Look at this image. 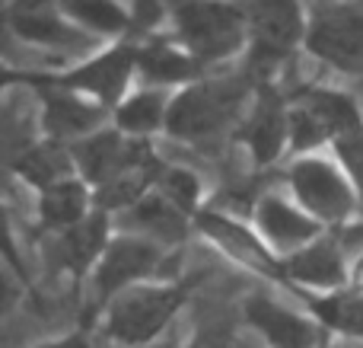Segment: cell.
Masks as SVG:
<instances>
[{"label": "cell", "instance_id": "cell-1", "mask_svg": "<svg viewBox=\"0 0 363 348\" xmlns=\"http://www.w3.org/2000/svg\"><path fill=\"white\" fill-rule=\"evenodd\" d=\"M255 96V80L204 74L172 93L166 134L179 144H204L226 131H236Z\"/></svg>", "mask_w": 363, "mask_h": 348}, {"label": "cell", "instance_id": "cell-2", "mask_svg": "<svg viewBox=\"0 0 363 348\" xmlns=\"http://www.w3.org/2000/svg\"><path fill=\"white\" fill-rule=\"evenodd\" d=\"M169 32L201 74L245 55L249 48V13L236 0H172L169 4Z\"/></svg>", "mask_w": 363, "mask_h": 348}, {"label": "cell", "instance_id": "cell-3", "mask_svg": "<svg viewBox=\"0 0 363 348\" xmlns=\"http://www.w3.org/2000/svg\"><path fill=\"white\" fill-rule=\"evenodd\" d=\"M6 83H51V87H64L83 93L89 99L102 102V106L115 109L134 87H138V42H115L102 45L99 51L80 58V61L67 64L61 70H48V74H26V70L6 67Z\"/></svg>", "mask_w": 363, "mask_h": 348}, {"label": "cell", "instance_id": "cell-4", "mask_svg": "<svg viewBox=\"0 0 363 348\" xmlns=\"http://www.w3.org/2000/svg\"><path fill=\"white\" fill-rule=\"evenodd\" d=\"M188 281H144L102 310V332L115 348H147L172 323L188 298Z\"/></svg>", "mask_w": 363, "mask_h": 348}, {"label": "cell", "instance_id": "cell-5", "mask_svg": "<svg viewBox=\"0 0 363 348\" xmlns=\"http://www.w3.org/2000/svg\"><path fill=\"white\" fill-rule=\"evenodd\" d=\"M284 183H287L294 202L306 214H313L325 230L357 221L360 195L332 151L290 157L287 170H284Z\"/></svg>", "mask_w": 363, "mask_h": 348}, {"label": "cell", "instance_id": "cell-6", "mask_svg": "<svg viewBox=\"0 0 363 348\" xmlns=\"http://www.w3.org/2000/svg\"><path fill=\"white\" fill-rule=\"evenodd\" d=\"M360 128V102L345 89L313 83L290 96V157L332 151Z\"/></svg>", "mask_w": 363, "mask_h": 348}, {"label": "cell", "instance_id": "cell-7", "mask_svg": "<svg viewBox=\"0 0 363 348\" xmlns=\"http://www.w3.org/2000/svg\"><path fill=\"white\" fill-rule=\"evenodd\" d=\"M249 64L252 80H274L284 61L306 48L309 10L303 0H249Z\"/></svg>", "mask_w": 363, "mask_h": 348}, {"label": "cell", "instance_id": "cell-8", "mask_svg": "<svg viewBox=\"0 0 363 348\" xmlns=\"http://www.w3.org/2000/svg\"><path fill=\"white\" fill-rule=\"evenodd\" d=\"M306 48L315 61L338 74H363V10L347 0H313L306 4Z\"/></svg>", "mask_w": 363, "mask_h": 348}, {"label": "cell", "instance_id": "cell-9", "mask_svg": "<svg viewBox=\"0 0 363 348\" xmlns=\"http://www.w3.org/2000/svg\"><path fill=\"white\" fill-rule=\"evenodd\" d=\"M169 262V249L134 234H112L106 253L99 256L89 275V298L93 307L106 310L121 291L144 281H160V272Z\"/></svg>", "mask_w": 363, "mask_h": 348}, {"label": "cell", "instance_id": "cell-10", "mask_svg": "<svg viewBox=\"0 0 363 348\" xmlns=\"http://www.w3.org/2000/svg\"><path fill=\"white\" fill-rule=\"evenodd\" d=\"M6 29L19 42L55 51V55H64V58H74V61L102 48V42H96L93 36L77 29L64 16L57 0H10V6H6Z\"/></svg>", "mask_w": 363, "mask_h": 348}, {"label": "cell", "instance_id": "cell-11", "mask_svg": "<svg viewBox=\"0 0 363 348\" xmlns=\"http://www.w3.org/2000/svg\"><path fill=\"white\" fill-rule=\"evenodd\" d=\"M233 138L245 147L255 166L290 157V96H284L274 80H255V96Z\"/></svg>", "mask_w": 363, "mask_h": 348}, {"label": "cell", "instance_id": "cell-12", "mask_svg": "<svg viewBox=\"0 0 363 348\" xmlns=\"http://www.w3.org/2000/svg\"><path fill=\"white\" fill-rule=\"evenodd\" d=\"M194 230L204 236L211 246H217L226 259H233L236 266L249 268V272L262 275V278L274 281V285L287 288L284 278V262L271 253V246L258 236V230L249 221H242L239 214L220 211L213 205H204L194 217Z\"/></svg>", "mask_w": 363, "mask_h": 348}, {"label": "cell", "instance_id": "cell-13", "mask_svg": "<svg viewBox=\"0 0 363 348\" xmlns=\"http://www.w3.org/2000/svg\"><path fill=\"white\" fill-rule=\"evenodd\" d=\"M26 87H32L38 96V128L48 141L74 147L112 125V109L83 93L51 83H26Z\"/></svg>", "mask_w": 363, "mask_h": 348}, {"label": "cell", "instance_id": "cell-14", "mask_svg": "<svg viewBox=\"0 0 363 348\" xmlns=\"http://www.w3.org/2000/svg\"><path fill=\"white\" fill-rule=\"evenodd\" d=\"M252 227L258 230V236L268 243L277 259L300 253L325 234V227L313 214H306L290 192L287 195L284 192H262L252 202Z\"/></svg>", "mask_w": 363, "mask_h": 348}, {"label": "cell", "instance_id": "cell-15", "mask_svg": "<svg viewBox=\"0 0 363 348\" xmlns=\"http://www.w3.org/2000/svg\"><path fill=\"white\" fill-rule=\"evenodd\" d=\"M242 317L249 330L268 348H322L325 326L296 307H287L268 294H249L242 304Z\"/></svg>", "mask_w": 363, "mask_h": 348}, {"label": "cell", "instance_id": "cell-16", "mask_svg": "<svg viewBox=\"0 0 363 348\" xmlns=\"http://www.w3.org/2000/svg\"><path fill=\"white\" fill-rule=\"evenodd\" d=\"M284 262V278H287L290 291H306V294H338L351 288V259H347L345 246L332 230L309 243L306 249L287 256Z\"/></svg>", "mask_w": 363, "mask_h": 348}, {"label": "cell", "instance_id": "cell-17", "mask_svg": "<svg viewBox=\"0 0 363 348\" xmlns=\"http://www.w3.org/2000/svg\"><path fill=\"white\" fill-rule=\"evenodd\" d=\"M112 230H115L112 214L96 208L86 221L74 224V227L61 230V234H51V259H55L57 268H64L74 278H86V275H93L99 256L106 253Z\"/></svg>", "mask_w": 363, "mask_h": 348}, {"label": "cell", "instance_id": "cell-18", "mask_svg": "<svg viewBox=\"0 0 363 348\" xmlns=\"http://www.w3.org/2000/svg\"><path fill=\"white\" fill-rule=\"evenodd\" d=\"M201 67L194 64V58L176 42L169 29L153 32V36L140 38L138 42V83L140 87H160V89H172L198 80Z\"/></svg>", "mask_w": 363, "mask_h": 348}, {"label": "cell", "instance_id": "cell-19", "mask_svg": "<svg viewBox=\"0 0 363 348\" xmlns=\"http://www.w3.org/2000/svg\"><path fill=\"white\" fill-rule=\"evenodd\" d=\"M115 227H121V234L144 236V240H153V243H160V246L172 249L188 236L194 221L185 211H179L166 195H160V192L153 189V192H147L138 205H131L128 211L115 214Z\"/></svg>", "mask_w": 363, "mask_h": 348}, {"label": "cell", "instance_id": "cell-20", "mask_svg": "<svg viewBox=\"0 0 363 348\" xmlns=\"http://www.w3.org/2000/svg\"><path fill=\"white\" fill-rule=\"evenodd\" d=\"M61 13L102 45L134 42V13L125 0H57Z\"/></svg>", "mask_w": 363, "mask_h": 348}, {"label": "cell", "instance_id": "cell-21", "mask_svg": "<svg viewBox=\"0 0 363 348\" xmlns=\"http://www.w3.org/2000/svg\"><path fill=\"white\" fill-rule=\"evenodd\" d=\"M138 144H140L138 138H128V134H121L115 125H108V128H102V131H96L93 138L74 144L70 151H74L77 173H80L93 189H99L102 183H108V179L131 160Z\"/></svg>", "mask_w": 363, "mask_h": 348}, {"label": "cell", "instance_id": "cell-22", "mask_svg": "<svg viewBox=\"0 0 363 348\" xmlns=\"http://www.w3.org/2000/svg\"><path fill=\"white\" fill-rule=\"evenodd\" d=\"M169 102L172 89L160 87H134L118 106L112 109V125L121 134L138 141H153L157 134H166L169 125Z\"/></svg>", "mask_w": 363, "mask_h": 348}, {"label": "cell", "instance_id": "cell-23", "mask_svg": "<svg viewBox=\"0 0 363 348\" xmlns=\"http://www.w3.org/2000/svg\"><path fill=\"white\" fill-rule=\"evenodd\" d=\"M10 173L19 179V183L32 185L35 192L48 189V185H57L70 176H80L74 163V151L67 144H57V141H32L26 144L19 153L10 157Z\"/></svg>", "mask_w": 363, "mask_h": 348}, {"label": "cell", "instance_id": "cell-24", "mask_svg": "<svg viewBox=\"0 0 363 348\" xmlns=\"http://www.w3.org/2000/svg\"><path fill=\"white\" fill-rule=\"evenodd\" d=\"M35 198H38V221H42V230H48V234H61V230L86 221L96 211L93 185L83 176H70L57 185H48V189L35 192Z\"/></svg>", "mask_w": 363, "mask_h": 348}, {"label": "cell", "instance_id": "cell-25", "mask_svg": "<svg viewBox=\"0 0 363 348\" xmlns=\"http://www.w3.org/2000/svg\"><path fill=\"white\" fill-rule=\"evenodd\" d=\"M303 298V304L309 307L315 320L325 326L328 332L347 336L354 342H363V291H338V294H306L296 291Z\"/></svg>", "mask_w": 363, "mask_h": 348}, {"label": "cell", "instance_id": "cell-26", "mask_svg": "<svg viewBox=\"0 0 363 348\" xmlns=\"http://www.w3.org/2000/svg\"><path fill=\"white\" fill-rule=\"evenodd\" d=\"M153 189L160 192V195H166L172 205H176L179 211H185L188 217H198V211L204 208V185H201L198 173L188 170V166L182 163H163L160 166V176H157V185Z\"/></svg>", "mask_w": 363, "mask_h": 348}, {"label": "cell", "instance_id": "cell-27", "mask_svg": "<svg viewBox=\"0 0 363 348\" xmlns=\"http://www.w3.org/2000/svg\"><path fill=\"white\" fill-rule=\"evenodd\" d=\"M332 153L347 170V176H351L354 189H357V195H360V208H363V128L347 134L345 141H338V144L332 147Z\"/></svg>", "mask_w": 363, "mask_h": 348}, {"label": "cell", "instance_id": "cell-28", "mask_svg": "<svg viewBox=\"0 0 363 348\" xmlns=\"http://www.w3.org/2000/svg\"><path fill=\"white\" fill-rule=\"evenodd\" d=\"M236 339L223 330V326H204V330L194 332V339L185 348H233Z\"/></svg>", "mask_w": 363, "mask_h": 348}, {"label": "cell", "instance_id": "cell-29", "mask_svg": "<svg viewBox=\"0 0 363 348\" xmlns=\"http://www.w3.org/2000/svg\"><path fill=\"white\" fill-rule=\"evenodd\" d=\"M38 348H89V339L83 336V332H70V336H61V339H55V342H45Z\"/></svg>", "mask_w": 363, "mask_h": 348}, {"label": "cell", "instance_id": "cell-30", "mask_svg": "<svg viewBox=\"0 0 363 348\" xmlns=\"http://www.w3.org/2000/svg\"><path fill=\"white\" fill-rule=\"evenodd\" d=\"M351 288L354 291H363V253L354 259V266H351Z\"/></svg>", "mask_w": 363, "mask_h": 348}, {"label": "cell", "instance_id": "cell-31", "mask_svg": "<svg viewBox=\"0 0 363 348\" xmlns=\"http://www.w3.org/2000/svg\"><path fill=\"white\" fill-rule=\"evenodd\" d=\"M233 348H268V345H258L255 339H249V336H236V342H233Z\"/></svg>", "mask_w": 363, "mask_h": 348}, {"label": "cell", "instance_id": "cell-32", "mask_svg": "<svg viewBox=\"0 0 363 348\" xmlns=\"http://www.w3.org/2000/svg\"><path fill=\"white\" fill-rule=\"evenodd\" d=\"M322 348H360V345H351V342H325Z\"/></svg>", "mask_w": 363, "mask_h": 348}]
</instances>
